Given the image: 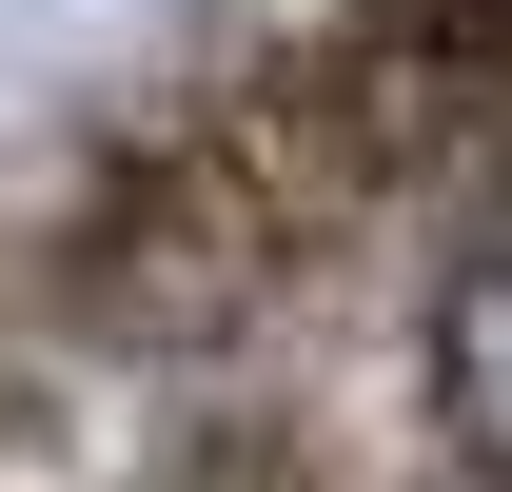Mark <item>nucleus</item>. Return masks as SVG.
<instances>
[{
	"label": "nucleus",
	"instance_id": "f257e3e1",
	"mask_svg": "<svg viewBox=\"0 0 512 492\" xmlns=\"http://www.w3.org/2000/svg\"><path fill=\"white\" fill-rule=\"evenodd\" d=\"M434 394H453V453H473V473H512V237L453 276V315H434Z\"/></svg>",
	"mask_w": 512,
	"mask_h": 492
}]
</instances>
